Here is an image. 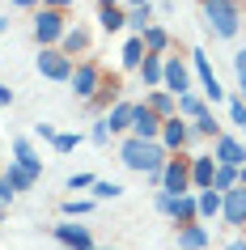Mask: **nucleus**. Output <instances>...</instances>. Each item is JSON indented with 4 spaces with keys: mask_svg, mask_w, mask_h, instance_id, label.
<instances>
[{
    "mask_svg": "<svg viewBox=\"0 0 246 250\" xmlns=\"http://www.w3.org/2000/svg\"><path fill=\"white\" fill-rule=\"evenodd\" d=\"M0 225H4V208H0Z\"/></svg>",
    "mask_w": 246,
    "mask_h": 250,
    "instance_id": "obj_50",
    "label": "nucleus"
},
{
    "mask_svg": "<svg viewBox=\"0 0 246 250\" xmlns=\"http://www.w3.org/2000/svg\"><path fill=\"white\" fill-rule=\"evenodd\" d=\"M161 191H166V195H191V153H174V157H166Z\"/></svg>",
    "mask_w": 246,
    "mask_h": 250,
    "instance_id": "obj_8",
    "label": "nucleus"
},
{
    "mask_svg": "<svg viewBox=\"0 0 246 250\" xmlns=\"http://www.w3.org/2000/svg\"><path fill=\"white\" fill-rule=\"evenodd\" d=\"M34 68H39V77H43V81L68 85V81H72V72H77V60H68L60 47H43V51L34 55Z\"/></svg>",
    "mask_w": 246,
    "mask_h": 250,
    "instance_id": "obj_7",
    "label": "nucleus"
},
{
    "mask_svg": "<svg viewBox=\"0 0 246 250\" xmlns=\"http://www.w3.org/2000/svg\"><path fill=\"white\" fill-rule=\"evenodd\" d=\"M187 64H191V77H195V85H200V98H204L208 106L225 102L221 77L212 72V64H208V51H204V47H191V51H187Z\"/></svg>",
    "mask_w": 246,
    "mask_h": 250,
    "instance_id": "obj_3",
    "label": "nucleus"
},
{
    "mask_svg": "<svg viewBox=\"0 0 246 250\" xmlns=\"http://www.w3.org/2000/svg\"><path fill=\"white\" fill-rule=\"evenodd\" d=\"M132 115H136V102L132 98H123V102H115L111 110H106V127H111V136L115 140H123V136H132Z\"/></svg>",
    "mask_w": 246,
    "mask_h": 250,
    "instance_id": "obj_17",
    "label": "nucleus"
},
{
    "mask_svg": "<svg viewBox=\"0 0 246 250\" xmlns=\"http://www.w3.org/2000/svg\"><path fill=\"white\" fill-rule=\"evenodd\" d=\"M212 178H217V157L212 153H191V191H212Z\"/></svg>",
    "mask_w": 246,
    "mask_h": 250,
    "instance_id": "obj_16",
    "label": "nucleus"
},
{
    "mask_svg": "<svg viewBox=\"0 0 246 250\" xmlns=\"http://www.w3.org/2000/svg\"><path fill=\"white\" fill-rule=\"evenodd\" d=\"M123 195V183H115V178H98L93 183V199H119Z\"/></svg>",
    "mask_w": 246,
    "mask_h": 250,
    "instance_id": "obj_34",
    "label": "nucleus"
},
{
    "mask_svg": "<svg viewBox=\"0 0 246 250\" xmlns=\"http://www.w3.org/2000/svg\"><path fill=\"white\" fill-rule=\"evenodd\" d=\"M81 140H85L81 132H60L51 148H55V153H77V145H81Z\"/></svg>",
    "mask_w": 246,
    "mask_h": 250,
    "instance_id": "obj_35",
    "label": "nucleus"
},
{
    "mask_svg": "<svg viewBox=\"0 0 246 250\" xmlns=\"http://www.w3.org/2000/svg\"><path fill=\"white\" fill-rule=\"evenodd\" d=\"M140 60H144V42L136 39V34H128L123 51H119V68H123V72H136V68H140Z\"/></svg>",
    "mask_w": 246,
    "mask_h": 250,
    "instance_id": "obj_24",
    "label": "nucleus"
},
{
    "mask_svg": "<svg viewBox=\"0 0 246 250\" xmlns=\"http://www.w3.org/2000/svg\"><path fill=\"white\" fill-rule=\"evenodd\" d=\"M238 178H242V187H246V166H242V170H238Z\"/></svg>",
    "mask_w": 246,
    "mask_h": 250,
    "instance_id": "obj_48",
    "label": "nucleus"
},
{
    "mask_svg": "<svg viewBox=\"0 0 246 250\" xmlns=\"http://www.w3.org/2000/svg\"><path fill=\"white\" fill-rule=\"evenodd\" d=\"M93 250H115V246H93Z\"/></svg>",
    "mask_w": 246,
    "mask_h": 250,
    "instance_id": "obj_49",
    "label": "nucleus"
},
{
    "mask_svg": "<svg viewBox=\"0 0 246 250\" xmlns=\"http://www.w3.org/2000/svg\"><path fill=\"white\" fill-rule=\"evenodd\" d=\"M13 204V187L4 183V174H0V208H9Z\"/></svg>",
    "mask_w": 246,
    "mask_h": 250,
    "instance_id": "obj_41",
    "label": "nucleus"
},
{
    "mask_svg": "<svg viewBox=\"0 0 246 250\" xmlns=\"http://www.w3.org/2000/svg\"><path fill=\"white\" fill-rule=\"evenodd\" d=\"M221 132H225V127H221V119L208 110L204 119H195V123H191V145H195V140H217Z\"/></svg>",
    "mask_w": 246,
    "mask_h": 250,
    "instance_id": "obj_27",
    "label": "nucleus"
},
{
    "mask_svg": "<svg viewBox=\"0 0 246 250\" xmlns=\"http://www.w3.org/2000/svg\"><path fill=\"white\" fill-rule=\"evenodd\" d=\"M208 153L217 157V166H233V170H242V166H246V140H242V136H233V132H221Z\"/></svg>",
    "mask_w": 246,
    "mask_h": 250,
    "instance_id": "obj_10",
    "label": "nucleus"
},
{
    "mask_svg": "<svg viewBox=\"0 0 246 250\" xmlns=\"http://www.w3.org/2000/svg\"><path fill=\"white\" fill-rule=\"evenodd\" d=\"M136 77H140L144 89H161V77H166V55H149V51H144L140 68H136Z\"/></svg>",
    "mask_w": 246,
    "mask_h": 250,
    "instance_id": "obj_22",
    "label": "nucleus"
},
{
    "mask_svg": "<svg viewBox=\"0 0 246 250\" xmlns=\"http://www.w3.org/2000/svg\"><path fill=\"white\" fill-rule=\"evenodd\" d=\"M89 47H93V30L85 26V21H72L64 34V42H60V51L68 55V60H77V55H85L89 60Z\"/></svg>",
    "mask_w": 246,
    "mask_h": 250,
    "instance_id": "obj_15",
    "label": "nucleus"
},
{
    "mask_svg": "<svg viewBox=\"0 0 246 250\" xmlns=\"http://www.w3.org/2000/svg\"><path fill=\"white\" fill-rule=\"evenodd\" d=\"M153 208L161 212V216H170V221H174V229H182V225H195V221H200L195 191H191V195H166V191H157V195H153Z\"/></svg>",
    "mask_w": 246,
    "mask_h": 250,
    "instance_id": "obj_5",
    "label": "nucleus"
},
{
    "mask_svg": "<svg viewBox=\"0 0 246 250\" xmlns=\"http://www.w3.org/2000/svg\"><path fill=\"white\" fill-rule=\"evenodd\" d=\"M68 26H72V17H68V13L39 9V13H34L30 34H34V42H39V51H43V47H60V42H64V34H68Z\"/></svg>",
    "mask_w": 246,
    "mask_h": 250,
    "instance_id": "obj_4",
    "label": "nucleus"
},
{
    "mask_svg": "<svg viewBox=\"0 0 246 250\" xmlns=\"http://www.w3.org/2000/svg\"><path fill=\"white\" fill-rule=\"evenodd\" d=\"M229 123L238 127V136L246 140V102H242V93H238V98H229Z\"/></svg>",
    "mask_w": 246,
    "mask_h": 250,
    "instance_id": "obj_33",
    "label": "nucleus"
},
{
    "mask_svg": "<svg viewBox=\"0 0 246 250\" xmlns=\"http://www.w3.org/2000/svg\"><path fill=\"white\" fill-rule=\"evenodd\" d=\"M4 183L13 187V195H17V191H34L39 174H30V170H22V166H13V161H9V170H4Z\"/></svg>",
    "mask_w": 246,
    "mask_h": 250,
    "instance_id": "obj_28",
    "label": "nucleus"
},
{
    "mask_svg": "<svg viewBox=\"0 0 246 250\" xmlns=\"http://www.w3.org/2000/svg\"><path fill=\"white\" fill-rule=\"evenodd\" d=\"M0 106H13V89H9L4 81H0Z\"/></svg>",
    "mask_w": 246,
    "mask_h": 250,
    "instance_id": "obj_43",
    "label": "nucleus"
},
{
    "mask_svg": "<svg viewBox=\"0 0 246 250\" xmlns=\"http://www.w3.org/2000/svg\"><path fill=\"white\" fill-rule=\"evenodd\" d=\"M34 136H39V140H47V145H55V123H34Z\"/></svg>",
    "mask_w": 246,
    "mask_h": 250,
    "instance_id": "obj_39",
    "label": "nucleus"
},
{
    "mask_svg": "<svg viewBox=\"0 0 246 250\" xmlns=\"http://www.w3.org/2000/svg\"><path fill=\"white\" fill-rule=\"evenodd\" d=\"M13 9H30V13H39L43 0H13Z\"/></svg>",
    "mask_w": 246,
    "mask_h": 250,
    "instance_id": "obj_42",
    "label": "nucleus"
},
{
    "mask_svg": "<svg viewBox=\"0 0 246 250\" xmlns=\"http://www.w3.org/2000/svg\"><path fill=\"white\" fill-rule=\"evenodd\" d=\"M233 77H238V89H246V47L233 51Z\"/></svg>",
    "mask_w": 246,
    "mask_h": 250,
    "instance_id": "obj_38",
    "label": "nucleus"
},
{
    "mask_svg": "<svg viewBox=\"0 0 246 250\" xmlns=\"http://www.w3.org/2000/svg\"><path fill=\"white\" fill-rule=\"evenodd\" d=\"M115 4H123V0H98V9H115Z\"/></svg>",
    "mask_w": 246,
    "mask_h": 250,
    "instance_id": "obj_46",
    "label": "nucleus"
},
{
    "mask_svg": "<svg viewBox=\"0 0 246 250\" xmlns=\"http://www.w3.org/2000/svg\"><path fill=\"white\" fill-rule=\"evenodd\" d=\"M204 26L217 39H238V30H242V0H208Z\"/></svg>",
    "mask_w": 246,
    "mask_h": 250,
    "instance_id": "obj_2",
    "label": "nucleus"
},
{
    "mask_svg": "<svg viewBox=\"0 0 246 250\" xmlns=\"http://www.w3.org/2000/svg\"><path fill=\"white\" fill-rule=\"evenodd\" d=\"M132 136H136V140H161V119H157L144 102H136V115H132Z\"/></svg>",
    "mask_w": 246,
    "mask_h": 250,
    "instance_id": "obj_18",
    "label": "nucleus"
},
{
    "mask_svg": "<svg viewBox=\"0 0 246 250\" xmlns=\"http://www.w3.org/2000/svg\"><path fill=\"white\" fill-rule=\"evenodd\" d=\"M98 26H102L106 34L128 30V9H123V4H115V9H98Z\"/></svg>",
    "mask_w": 246,
    "mask_h": 250,
    "instance_id": "obj_26",
    "label": "nucleus"
},
{
    "mask_svg": "<svg viewBox=\"0 0 246 250\" xmlns=\"http://www.w3.org/2000/svg\"><path fill=\"white\" fill-rule=\"evenodd\" d=\"M161 89L182 98V93H195V77H191V64H187V55L170 51L166 55V77H161Z\"/></svg>",
    "mask_w": 246,
    "mask_h": 250,
    "instance_id": "obj_9",
    "label": "nucleus"
},
{
    "mask_svg": "<svg viewBox=\"0 0 246 250\" xmlns=\"http://www.w3.org/2000/svg\"><path fill=\"white\" fill-rule=\"evenodd\" d=\"M115 102H123V77H119V72H106V81H102V89H98V98H93V102L85 106V110L102 119Z\"/></svg>",
    "mask_w": 246,
    "mask_h": 250,
    "instance_id": "obj_14",
    "label": "nucleus"
},
{
    "mask_svg": "<svg viewBox=\"0 0 246 250\" xmlns=\"http://www.w3.org/2000/svg\"><path fill=\"white\" fill-rule=\"evenodd\" d=\"M225 250H246V233H238V237H233V242H229Z\"/></svg>",
    "mask_w": 246,
    "mask_h": 250,
    "instance_id": "obj_44",
    "label": "nucleus"
},
{
    "mask_svg": "<svg viewBox=\"0 0 246 250\" xmlns=\"http://www.w3.org/2000/svg\"><path fill=\"white\" fill-rule=\"evenodd\" d=\"M153 26V4H140V9H128V34L140 39L144 30Z\"/></svg>",
    "mask_w": 246,
    "mask_h": 250,
    "instance_id": "obj_31",
    "label": "nucleus"
},
{
    "mask_svg": "<svg viewBox=\"0 0 246 250\" xmlns=\"http://www.w3.org/2000/svg\"><path fill=\"white\" fill-rule=\"evenodd\" d=\"M4 30H9V17H0V34H4Z\"/></svg>",
    "mask_w": 246,
    "mask_h": 250,
    "instance_id": "obj_47",
    "label": "nucleus"
},
{
    "mask_svg": "<svg viewBox=\"0 0 246 250\" xmlns=\"http://www.w3.org/2000/svg\"><path fill=\"white\" fill-rule=\"evenodd\" d=\"M140 42H144V51H149V55H170V51H174V39H170V30H166V26H157V21L140 34Z\"/></svg>",
    "mask_w": 246,
    "mask_h": 250,
    "instance_id": "obj_23",
    "label": "nucleus"
},
{
    "mask_svg": "<svg viewBox=\"0 0 246 250\" xmlns=\"http://www.w3.org/2000/svg\"><path fill=\"white\" fill-rule=\"evenodd\" d=\"M102 81H106V68L89 55V60H77V72H72L68 85H72V93H77V102L89 106L93 98H98V89H102Z\"/></svg>",
    "mask_w": 246,
    "mask_h": 250,
    "instance_id": "obj_6",
    "label": "nucleus"
},
{
    "mask_svg": "<svg viewBox=\"0 0 246 250\" xmlns=\"http://www.w3.org/2000/svg\"><path fill=\"white\" fill-rule=\"evenodd\" d=\"M89 140H93L98 148H106L111 140H115V136H111V127H106V119H93V127H89Z\"/></svg>",
    "mask_w": 246,
    "mask_h": 250,
    "instance_id": "obj_36",
    "label": "nucleus"
},
{
    "mask_svg": "<svg viewBox=\"0 0 246 250\" xmlns=\"http://www.w3.org/2000/svg\"><path fill=\"white\" fill-rule=\"evenodd\" d=\"M208 110H212V106H208L204 98H200V93H182V98H179V119H187V123L204 119Z\"/></svg>",
    "mask_w": 246,
    "mask_h": 250,
    "instance_id": "obj_25",
    "label": "nucleus"
},
{
    "mask_svg": "<svg viewBox=\"0 0 246 250\" xmlns=\"http://www.w3.org/2000/svg\"><path fill=\"white\" fill-rule=\"evenodd\" d=\"M174 237H179V250H208V246H212V229H208L204 221L174 229Z\"/></svg>",
    "mask_w": 246,
    "mask_h": 250,
    "instance_id": "obj_19",
    "label": "nucleus"
},
{
    "mask_svg": "<svg viewBox=\"0 0 246 250\" xmlns=\"http://www.w3.org/2000/svg\"><path fill=\"white\" fill-rule=\"evenodd\" d=\"M200 4H208V0H200Z\"/></svg>",
    "mask_w": 246,
    "mask_h": 250,
    "instance_id": "obj_52",
    "label": "nucleus"
},
{
    "mask_svg": "<svg viewBox=\"0 0 246 250\" xmlns=\"http://www.w3.org/2000/svg\"><path fill=\"white\" fill-rule=\"evenodd\" d=\"M195 204H200V221H221V191H200L195 195Z\"/></svg>",
    "mask_w": 246,
    "mask_h": 250,
    "instance_id": "obj_30",
    "label": "nucleus"
},
{
    "mask_svg": "<svg viewBox=\"0 0 246 250\" xmlns=\"http://www.w3.org/2000/svg\"><path fill=\"white\" fill-rule=\"evenodd\" d=\"M144 106H149L161 123H166V119H179V98L166 93V89H144Z\"/></svg>",
    "mask_w": 246,
    "mask_h": 250,
    "instance_id": "obj_21",
    "label": "nucleus"
},
{
    "mask_svg": "<svg viewBox=\"0 0 246 250\" xmlns=\"http://www.w3.org/2000/svg\"><path fill=\"white\" fill-rule=\"evenodd\" d=\"M51 237L64 250H93V233H89V225H81V221H55Z\"/></svg>",
    "mask_w": 246,
    "mask_h": 250,
    "instance_id": "obj_11",
    "label": "nucleus"
},
{
    "mask_svg": "<svg viewBox=\"0 0 246 250\" xmlns=\"http://www.w3.org/2000/svg\"><path fill=\"white\" fill-rule=\"evenodd\" d=\"M242 102H246V89H242Z\"/></svg>",
    "mask_w": 246,
    "mask_h": 250,
    "instance_id": "obj_51",
    "label": "nucleus"
},
{
    "mask_svg": "<svg viewBox=\"0 0 246 250\" xmlns=\"http://www.w3.org/2000/svg\"><path fill=\"white\" fill-rule=\"evenodd\" d=\"M60 212H64V221H85L93 212V199H85V195H68L64 204H60Z\"/></svg>",
    "mask_w": 246,
    "mask_h": 250,
    "instance_id": "obj_29",
    "label": "nucleus"
},
{
    "mask_svg": "<svg viewBox=\"0 0 246 250\" xmlns=\"http://www.w3.org/2000/svg\"><path fill=\"white\" fill-rule=\"evenodd\" d=\"M140 4H153V0H123V9H140Z\"/></svg>",
    "mask_w": 246,
    "mask_h": 250,
    "instance_id": "obj_45",
    "label": "nucleus"
},
{
    "mask_svg": "<svg viewBox=\"0 0 246 250\" xmlns=\"http://www.w3.org/2000/svg\"><path fill=\"white\" fill-rule=\"evenodd\" d=\"M93 183H98V178H93V174H68V191H93Z\"/></svg>",
    "mask_w": 246,
    "mask_h": 250,
    "instance_id": "obj_37",
    "label": "nucleus"
},
{
    "mask_svg": "<svg viewBox=\"0 0 246 250\" xmlns=\"http://www.w3.org/2000/svg\"><path fill=\"white\" fill-rule=\"evenodd\" d=\"M13 166H22V170H30V174H39L43 178V157H39V148L30 145V136H13Z\"/></svg>",
    "mask_w": 246,
    "mask_h": 250,
    "instance_id": "obj_20",
    "label": "nucleus"
},
{
    "mask_svg": "<svg viewBox=\"0 0 246 250\" xmlns=\"http://www.w3.org/2000/svg\"><path fill=\"white\" fill-rule=\"evenodd\" d=\"M161 148L170 157L174 153H191V123L187 119H166L161 123Z\"/></svg>",
    "mask_w": 246,
    "mask_h": 250,
    "instance_id": "obj_13",
    "label": "nucleus"
},
{
    "mask_svg": "<svg viewBox=\"0 0 246 250\" xmlns=\"http://www.w3.org/2000/svg\"><path fill=\"white\" fill-rule=\"evenodd\" d=\"M166 157H170V153L161 148V140H136V136H123V140H119V161H123L132 174H144L157 191H161Z\"/></svg>",
    "mask_w": 246,
    "mask_h": 250,
    "instance_id": "obj_1",
    "label": "nucleus"
},
{
    "mask_svg": "<svg viewBox=\"0 0 246 250\" xmlns=\"http://www.w3.org/2000/svg\"><path fill=\"white\" fill-rule=\"evenodd\" d=\"M221 221L229 229H238V233H246V187L242 183L221 195Z\"/></svg>",
    "mask_w": 246,
    "mask_h": 250,
    "instance_id": "obj_12",
    "label": "nucleus"
},
{
    "mask_svg": "<svg viewBox=\"0 0 246 250\" xmlns=\"http://www.w3.org/2000/svg\"><path fill=\"white\" fill-rule=\"evenodd\" d=\"M238 183H242V178H238V170H233V166H217V178H212V191H221V195H225V191H233Z\"/></svg>",
    "mask_w": 246,
    "mask_h": 250,
    "instance_id": "obj_32",
    "label": "nucleus"
},
{
    "mask_svg": "<svg viewBox=\"0 0 246 250\" xmlns=\"http://www.w3.org/2000/svg\"><path fill=\"white\" fill-rule=\"evenodd\" d=\"M43 9H55V13H72L77 0H43Z\"/></svg>",
    "mask_w": 246,
    "mask_h": 250,
    "instance_id": "obj_40",
    "label": "nucleus"
}]
</instances>
